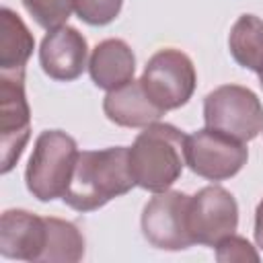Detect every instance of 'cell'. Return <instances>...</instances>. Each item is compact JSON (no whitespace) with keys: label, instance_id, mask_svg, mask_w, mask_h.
I'll return each instance as SVG.
<instances>
[{"label":"cell","instance_id":"obj_21","mask_svg":"<svg viewBox=\"0 0 263 263\" xmlns=\"http://www.w3.org/2000/svg\"><path fill=\"white\" fill-rule=\"evenodd\" d=\"M259 84H261V88H263V70L259 72Z\"/></svg>","mask_w":263,"mask_h":263},{"label":"cell","instance_id":"obj_8","mask_svg":"<svg viewBox=\"0 0 263 263\" xmlns=\"http://www.w3.org/2000/svg\"><path fill=\"white\" fill-rule=\"evenodd\" d=\"M238 226V203L220 185H208L189 199V232L193 242L216 247L234 234Z\"/></svg>","mask_w":263,"mask_h":263},{"label":"cell","instance_id":"obj_14","mask_svg":"<svg viewBox=\"0 0 263 263\" xmlns=\"http://www.w3.org/2000/svg\"><path fill=\"white\" fill-rule=\"evenodd\" d=\"M35 39L25 21L4 6L0 10V74H25Z\"/></svg>","mask_w":263,"mask_h":263},{"label":"cell","instance_id":"obj_4","mask_svg":"<svg viewBox=\"0 0 263 263\" xmlns=\"http://www.w3.org/2000/svg\"><path fill=\"white\" fill-rule=\"evenodd\" d=\"M205 127L222 132L238 142H251L263 132V105L259 97L240 84H222L203 99Z\"/></svg>","mask_w":263,"mask_h":263},{"label":"cell","instance_id":"obj_16","mask_svg":"<svg viewBox=\"0 0 263 263\" xmlns=\"http://www.w3.org/2000/svg\"><path fill=\"white\" fill-rule=\"evenodd\" d=\"M47 220V242L41 263H76L84 257V236L78 226L62 218Z\"/></svg>","mask_w":263,"mask_h":263},{"label":"cell","instance_id":"obj_6","mask_svg":"<svg viewBox=\"0 0 263 263\" xmlns=\"http://www.w3.org/2000/svg\"><path fill=\"white\" fill-rule=\"evenodd\" d=\"M249 158L245 142H238L222 132L203 127L187 136L185 162L187 166L208 181H226L234 177Z\"/></svg>","mask_w":263,"mask_h":263},{"label":"cell","instance_id":"obj_20","mask_svg":"<svg viewBox=\"0 0 263 263\" xmlns=\"http://www.w3.org/2000/svg\"><path fill=\"white\" fill-rule=\"evenodd\" d=\"M255 242L259 249H263V199L257 203L255 210Z\"/></svg>","mask_w":263,"mask_h":263},{"label":"cell","instance_id":"obj_19","mask_svg":"<svg viewBox=\"0 0 263 263\" xmlns=\"http://www.w3.org/2000/svg\"><path fill=\"white\" fill-rule=\"evenodd\" d=\"M216 259L220 263H242V261H259V253L255 251V247L236 234H230L226 238H222L216 245Z\"/></svg>","mask_w":263,"mask_h":263},{"label":"cell","instance_id":"obj_5","mask_svg":"<svg viewBox=\"0 0 263 263\" xmlns=\"http://www.w3.org/2000/svg\"><path fill=\"white\" fill-rule=\"evenodd\" d=\"M142 86L148 97L162 109H179L193 97L197 74L191 58L175 47L158 49L144 66Z\"/></svg>","mask_w":263,"mask_h":263},{"label":"cell","instance_id":"obj_7","mask_svg":"<svg viewBox=\"0 0 263 263\" xmlns=\"http://www.w3.org/2000/svg\"><path fill=\"white\" fill-rule=\"evenodd\" d=\"M189 199L183 191L156 193L142 212L144 238L162 251H183L193 242L189 232Z\"/></svg>","mask_w":263,"mask_h":263},{"label":"cell","instance_id":"obj_9","mask_svg":"<svg viewBox=\"0 0 263 263\" xmlns=\"http://www.w3.org/2000/svg\"><path fill=\"white\" fill-rule=\"evenodd\" d=\"M31 138V109L25 74H0V140L2 173H10Z\"/></svg>","mask_w":263,"mask_h":263},{"label":"cell","instance_id":"obj_13","mask_svg":"<svg viewBox=\"0 0 263 263\" xmlns=\"http://www.w3.org/2000/svg\"><path fill=\"white\" fill-rule=\"evenodd\" d=\"M88 74L99 88L115 90L134 80L136 55L123 39H105L90 53Z\"/></svg>","mask_w":263,"mask_h":263},{"label":"cell","instance_id":"obj_3","mask_svg":"<svg viewBox=\"0 0 263 263\" xmlns=\"http://www.w3.org/2000/svg\"><path fill=\"white\" fill-rule=\"evenodd\" d=\"M78 158V146L72 136L62 129H45L37 136L27 171L25 183L33 197L51 201L64 197L70 177Z\"/></svg>","mask_w":263,"mask_h":263},{"label":"cell","instance_id":"obj_15","mask_svg":"<svg viewBox=\"0 0 263 263\" xmlns=\"http://www.w3.org/2000/svg\"><path fill=\"white\" fill-rule=\"evenodd\" d=\"M228 49L238 66L259 74L263 70V18L240 14L230 29Z\"/></svg>","mask_w":263,"mask_h":263},{"label":"cell","instance_id":"obj_12","mask_svg":"<svg viewBox=\"0 0 263 263\" xmlns=\"http://www.w3.org/2000/svg\"><path fill=\"white\" fill-rule=\"evenodd\" d=\"M103 111L111 123L121 127H146L166 113L148 97L142 80H132L109 90L103 101Z\"/></svg>","mask_w":263,"mask_h":263},{"label":"cell","instance_id":"obj_17","mask_svg":"<svg viewBox=\"0 0 263 263\" xmlns=\"http://www.w3.org/2000/svg\"><path fill=\"white\" fill-rule=\"evenodd\" d=\"M23 6L33 16V21L45 31L64 27L70 14L74 12L72 0H23Z\"/></svg>","mask_w":263,"mask_h":263},{"label":"cell","instance_id":"obj_18","mask_svg":"<svg viewBox=\"0 0 263 263\" xmlns=\"http://www.w3.org/2000/svg\"><path fill=\"white\" fill-rule=\"evenodd\" d=\"M78 18L90 27H105L117 18L123 0H72Z\"/></svg>","mask_w":263,"mask_h":263},{"label":"cell","instance_id":"obj_2","mask_svg":"<svg viewBox=\"0 0 263 263\" xmlns=\"http://www.w3.org/2000/svg\"><path fill=\"white\" fill-rule=\"evenodd\" d=\"M185 140L187 134L171 123L154 121L146 125L127 148L136 185L152 193L171 189L187 164Z\"/></svg>","mask_w":263,"mask_h":263},{"label":"cell","instance_id":"obj_1","mask_svg":"<svg viewBox=\"0 0 263 263\" xmlns=\"http://www.w3.org/2000/svg\"><path fill=\"white\" fill-rule=\"evenodd\" d=\"M136 179L129 168V150L111 146L103 150L78 152L64 203L76 212H92L111 199L129 193Z\"/></svg>","mask_w":263,"mask_h":263},{"label":"cell","instance_id":"obj_10","mask_svg":"<svg viewBox=\"0 0 263 263\" xmlns=\"http://www.w3.org/2000/svg\"><path fill=\"white\" fill-rule=\"evenodd\" d=\"M88 60V43L84 35L74 27H58L47 31L39 47V64L41 70L58 82H72L76 80Z\"/></svg>","mask_w":263,"mask_h":263},{"label":"cell","instance_id":"obj_11","mask_svg":"<svg viewBox=\"0 0 263 263\" xmlns=\"http://www.w3.org/2000/svg\"><path fill=\"white\" fill-rule=\"evenodd\" d=\"M47 242V220L27 210H6L0 218V255L41 263Z\"/></svg>","mask_w":263,"mask_h":263}]
</instances>
